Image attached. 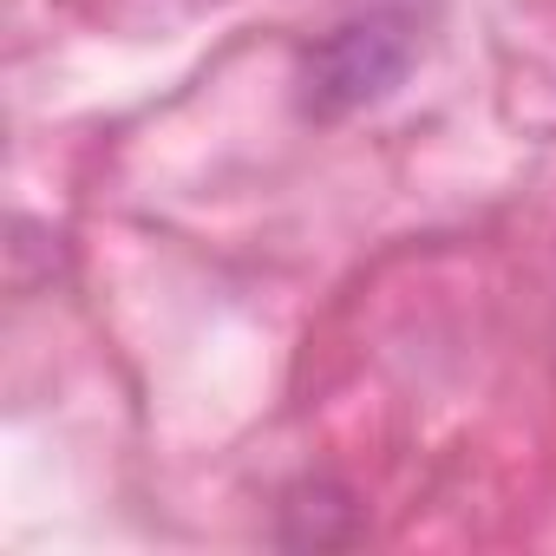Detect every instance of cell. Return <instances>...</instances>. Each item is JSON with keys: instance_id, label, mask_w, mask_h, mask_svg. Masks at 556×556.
I'll list each match as a JSON object with an SVG mask.
<instances>
[{"instance_id": "obj_1", "label": "cell", "mask_w": 556, "mask_h": 556, "mask_svg": "<svg viewBox=\"0 0 556 556\" xmlns=\"http://www.w3.org/2000/svg\"><path fill=\"white\" fill-rule=\"evenodd\" d=\"M413 66V27L400 14H367V21H348L334 34H321L308 53H302V73H295V92H302V112L334 125V118H354L367 105H380Z\"/></svg>"}]
</instances>
